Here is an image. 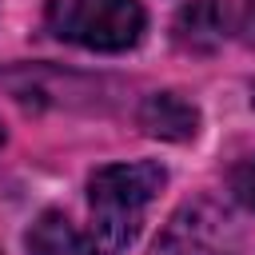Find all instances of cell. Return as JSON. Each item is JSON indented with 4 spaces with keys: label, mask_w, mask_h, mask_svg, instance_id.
Listing matches in <instances>:
<instances>
[{
    "label": "cell",
    "mask_w": 255,
    "mask_h": 255,
    "mask_svg": "<svg viewBox=\"0 0 255 255\" xmlns=\"http://www.w3.org/2000/svg\"><path fill=\"white\" fill-rule=\"evenodd\" d=\"M143 4L139 0H52L48 28L92 52H124L143 36Z\"/></svg>",
    "instance_id": "7a4b0ae2"
},
{
    "label": "cell",
    "mask_w": 255,
    "mask_h": 255,
    "mask_svg": "<svg viewBox=\"0 0 255 255\" xmlns=\"http://www.w3.org/2000/svg\"><path fill=\"white\" fill-rule=\"evenodd\" d=\"M223 28H227V4L223 0H191L179 16V40L187 44H215L223 40Z\"/></svg>",
    "instance_id": "8992f818"
},
{
    "label": "cell",
    "mask_w": 255,
    "mask_h": 255,
    "mask_svg": "<svg viewBox=\"0 0 255 255\" xmlns=\"http://www.w3.org/2000/svg\"><path fill=\"white\" fill-rule=\"evenodd\" d=\"M247 36L255 40V0H251V8H247Z\"/></svg>",
    "instance_id": "ba28073f"
},
{
    "label": "cell",
    "mask_w": 255,
    "mask_h": 255,
    "mask_svg": "<svg viewBox=\"0 0 255 255\" xmlns=\"http://www.w3.org/2000/svg\"><path fill=\"white\" fill-rule=\"evenodd\" d=\"M163 179H167V171L151 159L108 163L92 175L88 199H92V239H96L100 255H120L135 239L143 211L159 195Z\"/></svg>",
    "instance_id": "6da1fadb"
},
{
    "label": "cell",
    "mask_w": 255,
    "mask_h": 255,
    "mask_svg": "<svg viewBox=\"0 0 255 255\" xmlns=\"http://www.w3.org/2000/svg\"><path fill=\"white\" fill-rule=\"evenodd\" d=\"M231 191H235V199H239L247 211H255V155H247V159L231 171Z\"/></svg>",
    "instance_id": "52a82bcc"
},
{
    "label": "cell",
    "mask_w": 255,
    "mask_h": 255,
    "mask_svg": "<svg viewBox=\"0 0 255 255\" xmlns=\"http://www.w3.org/2000/svg\"><path fill=\"white\" fill-rule=\"evenodd\" d=\"M139 128H143L147 135H155V139H175V143H183V139H195V131H199V112H195L183 96H175V92H155V96H147V100L139 104Z\"/></svg>",
    "instance_id": "277c9868"
},
{
    "label": "cell",
    "mask_w": 255,
    "mask_h": 255,
    "mask_svg": "<svg viewBox=\"0 0 255 255\" xmlns=\"http://www.w3.org/2000/svg\"><path fill=\"white\" fill-rule=\"evenodd\" d=\"M28 255H100L96 239L84 235L68 215L44 211L28 227Z\"/></svg>",
    "instance_id": "5b68a950"
},
{
    "label": "cell",
    "mask_w": 255,
    "mask_h": 255,
    "mask_svg": "<svg viewBox=\"0 0 255 255\" xmlns=\"http://www.w3.org/2000/svg\"><path fill=\"white\" fill-rule=\"evenodd\" d=\"M223 231H227V219L215 207L195 203V207H183L167 223V231L159 235L151 255H219Z\"/></svg>",
    "instance_id": "3957f363"
}]
</instances>
